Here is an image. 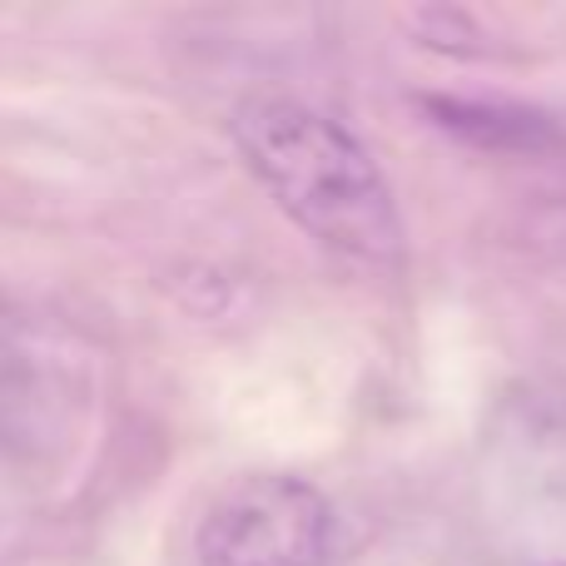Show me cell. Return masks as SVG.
Segmentation results:
<instances>
[{
  "mask_svg": "<svg viewBox=\"0 0 566 566\" xmlns=\"http://www.w3.org/2000/svg\"><path fill=\"white\" fill-rule=\"evenodd\" d=\"M234 145L308 239L348 264L398 269L402 224L392 189L338 119L298 99L259 95L234 109Z\"/></svg>",
  "mask_w": 566,
  "mask_h": 566,
  "instance_id": "1",
  "label": "cell"
},
{
  "mask_svg": "<svg viewBox=\"0 0 566 566\" xmlns=\"http://www.w3.org/2000/svg\"><path fill=\"white\" fill-rule=\"evenodd\" d=\"M333 512L318 488L289 472L244 478L209 507L199 566H323Z\"/></svg>",
  "mask_w": 566,
  "mask_h": 566,
  "instance_id": "2",
  "label": "cell"
},
{
  "mask_svg": "<svg viewBox=\"0 0 566 566\" xmlns=\"http://www.w3.org/2000/svg\"><path fill=\"white\" fill-rule=\"evenodd\" d=\"M432 119H438L448 135L468 139L478 149H492V155H547V149H562V135L547 115L522 105H497V99H422Z\"/></svg>",
  "mask_w": 566,
  "mask_h": 566,
  "instance_id": "3",
  "label": "cell"
}]
</instances>
